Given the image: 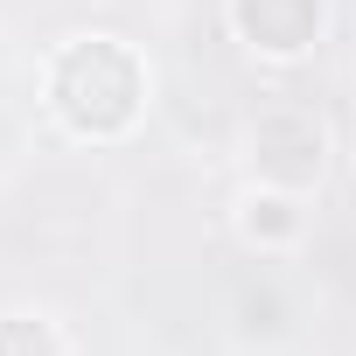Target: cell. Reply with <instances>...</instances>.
<instances>
[{
	"label": "cell",
	"mask_w": 356,
	"mask_h": 356,
	"mask_svg": "<svg viewBox=\"0 0 356 356\" xmlns=\"http://www.w3.org/2000/svg\"><path fill=\"white\" fill-rule=\"evenodd\" d=\"M0 356H56V328L35 314H8L0 321Z\"/></svg>",
	"instance_id": "277c9868"
},
{
	"label": "cell",
	"mask_w": 356,
	"mask_h": 356,
	"mask_svg": "<svg viewBox=\"0 0 356 356\" xmlns=\"http://www.w3.org/2000/svg\"><path fill=\"white\" fill-rule=\"evenodd\" d=\"M49 98H56V112H63L70 133L112 140V133L133 126V112H140V98H147V77H140V63H133L126 42L84 35V42H70V49L56 56Z\"/></svg>",
	"instance_id": "6da1fadb"
},
{
	"label": "cell",
	"mask_w": 356,
	"mask_h": 356,
	"mask_svg": "<svg viewBox=\"0 0 356 356\" xmlns=\"http://www.w3.org/2000/svg\"><path fill=\"white\" fill-rule=\"evenodd\" d=\"M321 154H328V140L307 112H266L252 126V161L273 189H307L321 175Z\"/></svg>",
	"instance_id": "7a4b0ae2"
},
{
	"label": "cell",
	"mask_w": 356,
	"mask_h": 356,
	"mask_svg": "<svg viewBox=\"0 0 356 356\" xmlns=\"http://www.w3.org/2000/svg\"><path fill=\"white\" fill-rule=\"evenodd\" d=\"M231 29L259 56H300L321 29V0H231Z\"/></svg>",
	"instance_id": "3957f363"
},
{
	"label": "cell",
	"mask_w": 356,
	"mask_h": 356,
	"mask_svg": "<svg viewBox=\"0 0 356 356\" xmlns=\"http://www.w3.org/2000/svg\"><path fill=\"white\" fill-rule=\"evenodd\" d=\"M245 231H252V238H293V210H286L280 196H252V203H245Z\"/></svg>",
	"instance_id": "5b68a950"
}]
</instances>
